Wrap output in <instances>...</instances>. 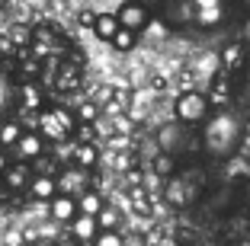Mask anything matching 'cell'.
<instances>
[{
  "instance_id": "cell-17",
  "label": "cell",
  "mask_w": 250,
  "mask_h": 246,
  "mask_svg": "<svg viewBox=\"0 0 250 246\" xmlns=\"http://www.w3.org/2000/svg\"><path fill=\"white\" fill-rule=\"evenodd\" d=\"M93 246H125V240L119 237L116 230H100L93 237Z\"/></svg>"
},
{
  "instance_id": "cell-23",
  "label": "cell",
  "mask_w": 250,
  "mask_h": 246,
  "mask_svg": "<svg viewBox=\"0 0 250 246\" xmlns=\"http://www.w3.org/2000/svg\"><path fill=\"white\" fill-rule=\"evenodd\" d=\"M10 167V157H7V151H3V147H0V173H3V170Z\"/></svg>"
},
{
  "instance_id": "cell-3",
  "label": "cell",
  "mask_w": 250,
  "mask_h": 246,
  "mask_svg": "<svg viewBox=\"0 0 250 246\" xmlns=\"http://www.w3.org/2000/svg\"><path fill=\"white\" fill-rule=\"evenodd\" d=\"M71 131H74V118H71V112H64V109H52L48 115H42V138L64 141Z\"/></svg>"
},
{
  "instance_id": "cell-19",
  "label": "cell",
  "mask_w": 250,
  "mask_h": 246,
  "mask_svg": "<svg viewBox=\"0 0 250 246\" xmlns=\"http://www.w3.org/2000/svg\"><path fill=\"white\" fill-rule=\"evenodd\" d=\"M22 102H26L29 109H36L39 102H42V99H39V90L36 87H22Z\"/></svg>"
},
{
  "instance_id": "cell-10",
  "label": "cell",
  "mask_w": 250,
  "mask_h": 246,
  "mask_svg": "<svg viewBox=\"0 0 250 246\" xmlns=\"http://www.w3.org/2000/svg\"><path fill=\"white\" fill-rule=\"evenodd\" d=\"M26 189H29V195H32V198H39V202H48V198L58 192V186H55V176H42V173L32 176Z\"/></svg>"
},
{
  "instance_id": "cell-13",
  "label": "cell",
  "mask_w": 250,
  "mask_h": 246,
  "mask_svg": "<svg viewBox=\"0 0 250 246\" xmlns=\"http://www.w3.org/2000/svg\"><path fill=\"white\" fill-rule=\"evenodd\" d=\"M135 42H138V32L122 29V26H119V29H116V36L109 38V45H112L116 51H132V48H135Z\"/></svg>"
},
{
  "instance_id": "cell-24",
  "label": "cell",
  "mask_w": 250,
  "mask_h": 246,
  "mask_svg": "<svg viewBox=\"0 0 250 246\" xmlns=\"http://www.w3.org/2000/svg\"><path fill=\"white\" fill-rule=\"evenodd\" d=\"M55 246H77V240H61V243H55Z\"/></svg>"
},
{
  "instance_id": "cell-21",
  "label": "cell",
  "mask_w": 250,
  "mask_h": 246,
  "mask_svg": "<svg viewBox=\"0 0 250 246\" xmlns=\"http://www.w3.org/2000/svg\"><path fill=\"white\" fill-rule=\"evenodd\" d=\"M7 99H10V87H7V80L0 77V106H7Z\"/></svg>"
},
{
  "instance_id": "cell-11",
  "label": "cell",
  "mask_w": 250,
  "mask_h": 246,
  "mask_svg": "<svg viewBox=\"0 0 250 246\" xmlns=\"http://www.w3.org/2000/svg\"><path fill=\"white\" fill-rule=\"evenodd\" d=\"M116 29H119L116 13H96V16H93V32L103 38V42H109V38L116 36Z\"/></svg>"
},
{
  "instance_id": "cell-2",
  "label": "cell",
  "mask_w": 250,
  "mask_h": 246,
  "mask_svg": "<svg viewBox=\"0 0 250 246\" xmlns=\"http://www.w3.org/2000/svg\"><path fill=\"white\" fill-rule=\"evenodd\" d=\"M206 115H208V99L202 93L189 90V93H183L177 99V118L183 125H199V122H206Z\"/></svg>"
},
{
  "instance_id": "cell-4",
  "label": "cell",
  "mask_w": 250,
  "mask_h": 246,
  "mask_svg": "<svg viewBox=\"0 0 250 246\" xmlns=\"http://www.w3.org/2000/svg\"><path fill=\"white\" fill-rule=\"evenodd\" d=\"M119 26L122 29H132V32H141L147 26V19H151V13H147V7L141 3V0H128V3H122L116 13Z\"/></svg>"
},
{
  "instance_id": "cell-18",
  "label": "cell",
  "mask_w": 250,
  "mask_h": 246,
  "mask_svg": "<svg viewBox=\"0 0 250 246\" xmlns=\"http://www.w3.org/2000/svg\"><path fill=\"white\" fill-rule=\"evenodd\" d=\"M225 0H192V10L196 13H208V10H221Z\"/></svg>"
},
{
  "instance_id": "cell-22",
  "label": "cell",
  "mask_w": 250,
  "mask_h": 246,
  "mask_svg": "<svg viewBox=\"0 0 250 246\" xmlns=\"http://www.w3.org/2000/svg\"><path fill=\"white\" fill-rule=\"evenodd\" d=\"M13 38H16V45H26L22 38H29V32H26V29H13Z\"/></svg>"
},
{
  "instance_id": "cell-1",
  "label": "cell",
  "mask_w": 250,
  "mask_h": 246,
  "mask_svg": "<svg viewBox=\"0 0 250 246\" xmlns=\"http://www.w3.org/2000/svg\"><path fill=\"white\" fill-rule=\"evenodd\" d=\"M202 141H206V151L212 157H231L241 144V118L228 109L215 112L212 118L206 115V128H202Z\"/></svg>"
},
{
  "instance_id": "cell-12",
  "label": "cell",
  "mask_w": 250,
  "mask_h": 246,
  "mask_svg": "<svg viewBox=\"0 0 250 246\" xmlns=\"http://www.w3.org/2000/svg\"><path fill=\"white\" fill-rule=\"evenodd\" d=\"M103 208V195L100 192H90V189H83L81 195H77V214H90L96 217V211Z\"/></svg>"
},
{
  "instance_id": "cell-7",
  "label": "cell",
  "mask_w": 250,
  "mask_h": 246,
  "mask_svg": "<svg viewBox=\"0 0 250 246\" xmlns=\"http://www.w3.org/2000/svg\"><path fill=\"white\" fill-rule=\"evenodd\" d=\"M55 186H58L61 195H81L83 189H87V173H83L81 167H74V170H64V176L61 179H55Z\"/></svg>"
},
{
  "instance_id": "cell-29",
  "label": "cell",
  "mask_w": 250,
  "mask_h": 246,
  "mask_svg": "<svg viewBox=\"0 0 250 246\" xmlns=\"http://www.w3.org/2000/svg\"><path fill=\"white\" fill-rule=\"evenodd\" d=\"M241 246H250V243H241Z\"/></svg>"
},
{
  "instance_id": "cell-14",
  "label": "cell",
  "mask_w": 250,
  "mask_h": 246,
  "mask_svg": "<svg viewBox=\"0 0 250 246\" xmlns=\"http://www.w3.org/2000/svg\"><path fill=\"white\" fill-rule=\"evenodd\" d=\"M20 134H22L20 122H13V118H10V122H3V125H0V147H13Z\"/></svg>"
},
{
  "instance_id": "cell-27",
  "label": "cell",
  "mask_w": 250,
  "mask_h": 246,
  "mask_svg": "<svg viewBox=\"0 0 250 246\" xmlns=\"http://www.w3.org/2000/svg\"><path fill=\"white\" fill-rule=\"evenodd\" d=\"M39 246H52V243H39Z\"/></svg>"
},
{
  "instance_id": "cell-28",
  "label": "cell",
  "mask_w": 250,
  "mask_h": 246,
  "mask_svg": "<svg viewBox=\"0 0 250 246\" xmlns=\"http://www.w3.org/2000/svg\"><path fill=\"white\" fill-rule=\"evenodd\" d=\"M244 3H247V7H250V0H244Z\"/></svg>"
},
{
  "instance_id": "cell-6",
  "label": "cell",
  "mask_w": 250,
  "mask_h": 246,
  "mask_svg": "<svg viewBox=\"0 0 250 246\" xmlns=\"http://www.w3.org/2000/svg\"><path fill=\"white\" fill-rule=\"evenodd\" d=\"M48 211H52V221H61V224L67 221V224H71L74 217H77V198L55 192V195L48 198Z\"/></svg>"
},
{
  "instance_id": "cell-20",
  "label": "cell",
  "mask_w": 250,
  "mask_h": 246,
  "mask_svg": "<svg viewBox=\"0 0 250 246\" xmlns=\"http://www.w3.org/2000/svg\"><path fill=\"white\" fill-rule=\"evenodd\" d=\"M228 99V83L221 80V83H215V102H225Z\"/></svg>"
},
{
  "instance_id": "cell-15",
  "label": "cell",
  "mask_w": 250,
  "mask_h": 246,
  "mask_svg": "<svg viewBox=\"0 0 250 246\" xmlns=\"http://www.w3.org/2000/svg\"><path fill=\"white\" fill-rule=\"evenodd\" d=\"M116 224H119V214L112 208H100L96 211V227H100V230H116Z\"/></svg>"
},
{
  "instance_id": "cell-8",
  "label": "cell",
  "mask_w": 250,
  "mask_h": 246,
  "mask_svg": "<svg viewBox=\"0 0 250 246\" xmlns=\"http://www.w3.org/2000/svg\"><path fill=\"white\" fill-rule=\"evenodd\" d=\"M0 179H3V186L7 189H13V192H20V189H26L29 186V179H32V170H29V163H10L3 173H0Z\"/></svg>"
},
{
  "instance_id": "cell-30",
  "label": "cell",
  "mask_w": 250,
  "mask_h": 246,
  "mask_svg": "<svg viewBox=\"0 0 250 246\" xmlns=\"http://www.w3.org/2000/svg\"><path fill=\"white\" fill-rule=\"evenodd\" d=\"M151 3H157V0H151Z\"/></svg>"
},
{
  "instance_id": "cell-16",
  "label": "cell",
  "mask_w": 250,
  "mask_h": 246,
  "mask_svg": "<svg viewBox=\"0 0 250 246\" xmlns=\"http://www.w3.org/2000/svg\"><path fill=\"white\" fill-rule=\"evenodd\" d=\"M93 163H96V147L93 144H77V167L87 170Z\"/></svg>"
},
{
  "instance_id": "cell-25",
  "label": "cell",
  "mask_w": 250,
  "mask_h": 246,
  "mask_svg": "<svg viewBox=\"0 0 250 246\" xmlns=\"http://www.w3.org/2000/svg\"><path fill=\"white\" fill-rule=\"evenodd\" d=\"M244 36H247V42H250V19H247V26H244Z\"/></svg>"
},
{
  "instance_id": "cell-5",
  "label": "cell",
  "mask_w": 250,
  "mask_h": 246,
  "mask_svg": "<svg viewBox=\"0 0 250 246\" xmlns=\"http://www.w3.org/2000/svg\"><path fill=\"white\" fill-rule=\"evenodd\" d=\"M13 153L22 163H32L39 153H45V138L36 134V131H22L20 138H16V144H13Z\"/></svg>"
},
{
  "instance_id": "cell-26",
  "label": "cell",
  "mask_w": 250,
  "mask_h": 246,
  "mask_svg": "<svg viewBox=\"0 0 250 246\" xmlns=\"http://www.w3.org/2000/svg\"><path fill=\"white\" fill-rule=\"evenodd\" d=\"M247 83H250V67H247Z\"/></svg>"
},
{
  "instance_id": "cell-9",
  "label": "cell",
  "mask_w": 250,
  "mask_h": 246,
  "mask_svg": "<svg viewBox=\"0 0 250 246\" xmlns=\"http://www.w3.org/2000/svg\"><path fill=\"white\" fill-rule=\"evenodd\" d=\"M96 233H100V227H96V217L77 214V217L71 221V237L77 240V243H93Z\"/></svg>"
}]
</instances>
